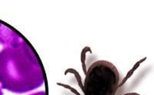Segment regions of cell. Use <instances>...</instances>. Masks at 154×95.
<instances>
[{
  "label": "cell",
  "instance_id": "cell-4",
  "mask_svg": "<svg viewBox=\"0 0 154 95\" xmlns=\"http://www.w3.org/2000/svg\"><path fill=\"white\" fill-rule=\"evenodd\" d=\"M29 95H46V92L45 91H38L36 93H33V94H31Z\"/></svg>",
  "mask_w": 154,
  "mask_h": 95
},
{
  "label": "cell",
  "instance_id": "cell-5",
  "mask_svg": "<svg viewBox=\"0 0 154 95\" xmlns=\"http://www.w3.org/2000/svg\"><path fill=\"white\" fill-rule=\"evenodd\" d=\"M0 95H3V92L2 91V88L0 87Z\"/></svg>",
  "mask_w": 154,
  "mask_h": 95
},
{
  "label": "cell",
  "instance_id": "cell-2",
  "mask_svg": "<svg viewBox=\"0 0 154 95\" xmlns=\"http://www.w3.org/2000/svg\"><path fill=\"white\" fill-rule=\"evenodd\" d=\"M121 78L113 64L97 61L89 66L83 84L84 95H116Z\"/></svg>",
  "mask_w": 154,
  "mask_h": 95
},
{
  "label": "cell",
  "instance_id": "cell-1",
  "mask_svg": "<svg viewBox=\"0 0 154 95\" xmlns=\"http://www.w3.org/2000/svg\"><path fill=\"white\" fill-rule=\"evenodd\" d=\"M46 76L34 49L23 38L0 51V85L12 93L24 94L45 83Z\"/></svg>",
  "mask_w": 154,
  "mask_h": 95
},
{
  "label": "cell",
  "instance_id": "cell-3",
  "mask_svg": "<svg viewBox=\"0 0 154 95\" xmlns=\"http://www.w3.org/2000/svg\"><path fill=\"white\" fill-rule=\"evenodd\" d=\"M23 37L16 30L0 23V45L5 46L18 42Z\"/></svg>",
  "mask_w": 154,
  "mask_h": 95
}]
</instances>
